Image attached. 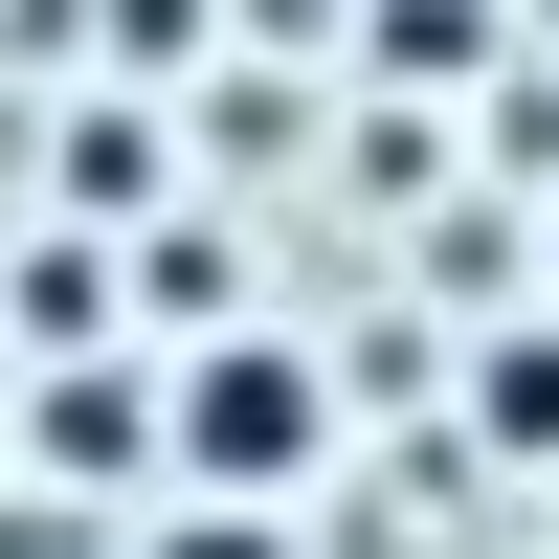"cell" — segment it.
<instances>
[{"instance_id":"cell-2","label":"cell","mask_w":559,"mask_h":559,"mask_svg":"<svg viewBox=\"0 0 559 559\" xmlns=\"http://www.w3.org/2000/svg\"><path fill=\"white\" fill-rule=\"evenodd\" d=\"M471 471H537L559 492V313H492L471 336Z\"/></svg>"},{"instance_id":"cell-6","label":"cell","mask_w":559,"mask_h":559,"mask_svg":"<svg viewBox=\"0 0 559 559\" xmlns=\"http://www.w3.org/2000/svg\"><path fill=\"white\" fill-rule=\"evenodd\" d=\"M537 313H559V202H537Z\"/></svg>"},{"instance_id":"cell-5","label":"cell","mask_w":559,"mask_h":559,"mask_svg":"<svg viewBox=\"0 0 559 559\" xmlns=\"http://www.w3.org/2000/svg\"><path fill=\"white\" fill-rule=\"evenodd\" d=\"M381 68H471V0H381Z\"/></svg>"},{"instance_id":"cell-1","label":"cell","mask_w":559,"mask_h":559,"mask_svg":"<svg viewBox=\"0 0 559 559\" xmlns=\"http://www.w3.org/2000/svg\"><path fill=\"white\" fill-rule=\"evenodd\" d=\"M157 471L179 492H292L313 515V471H336V358L269 336V313H224V336L157 381Z\"/></svg>"},{"instance_id":"cell-3","label":"cell","mask_w":559,"mask_h":559,"mask_svg":"<svg viewBox=\"0 0 559 559\" xmlns=\"http://www.w3.org/2000/svg\"><path fill=\"white\" fill-rule=\"evenodd\" d=\"M45 471H157V381H45Z\"/></svg>"},{"instance_id":"cell-4","label":"cell","mask_w":559,"mask_h":559,"mask_svg":"<svg viewBox=\"0 0 559 559\" xmlns=\"http://www.w3.org/2000/svg\"><path fill=\"white\" fill-rule=\"evenodd\" d=\"M134 559H313L292 492H179V515H134Z\"/></svg>"}]
</instances>
